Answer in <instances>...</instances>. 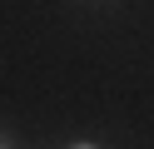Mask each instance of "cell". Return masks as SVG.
<instances>
[{"label":"cell","instance_id":"cell-1","mask_svg":"<svg viewBox=\"0 0 154 149\" xmlns=\"http://www.w3.org/2000/svg\"><path fill=\"white\" fill-rule=\"evenodd\" d=\"M0 149H10V144H5V134H0Z\"/></svg>","mask_w":154,"mask_h":149},{"label":"cell","instance_id":"cell-2","mask_svg":"<svg viewBox=\"0 0 154 149\" xmlns=\"http://www.w3.org/2000/svg\"><path fill=\"white\" fill-rule=\"evenodd\" d=\"M75 149H94V144H75Z\"/></svg>","mask_w":154,"mask_h":149}]
</instances>
